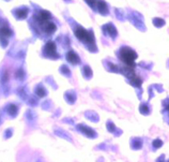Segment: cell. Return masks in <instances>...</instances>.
I'll list each match as a JSON object with an SVG mask.
<instances>
[{
  "label": "cell",
  "mask_w": 169,
  "mask_h": 162,
  "mask_svg": "<svg viewBox=\"0 0 169 162\" xmlns=\"http://www.w3.org/2000/svg\"><path fill=\"white\" fill-rule=\"evenodd\" d=\"M12 136V129H7L6 130V134H4V138H11Z\"/></svg>",
  "instance_id": "obj_31"
},
{
  "label": "cell",
  "mask_w": 169,
  "mask_h": 162,
  "mask_svg": "<svg viewBox=\"0 0 169 162\" xmlns=\"http://www.w3.org/2000/svg\"><path fill=\"white\" fill-rule=\"evenodd\" d=\"M0 123H1V114H0Z\"/></svg>",
  "instance_id": "obj_33"
},
{
  "label": "cell",
  "mask_w": 169,
  "mask_h": 162,
  "mask_svg": "<svg viewBox=\"0 0 169 162\" xmlns=\"http://www.w3.org/2000/svg\"><path fill=\"white\" fill-rule=\"evenodd\" d=\"M131 146H132L133 149L138 150V149L142 147V140H141L140 138H134L132 140V142H131Z\"/></svg>",
  "instance_id": "obj_17"
},
{
  "label": "cell",
  "mask_w": 169,
  "mask_h": 162,
  "mask_svg": "<svg viewBox=\"0 0 169 162\" xmlns=\"http://www.w3.org/2000/svg\"><path fill=\"white\" fill-rule=\"evenodd\" d=\"M152 146L154 148H160L163 146V142L160 140V138H156V140H154L152 142Z\"/></svg>",
  "instance_id": "obj_26"
},
{
  "label": "cell",
  "mask_w": 169,
  "mask_h": 162,
  "mask_svg": "<svg viewBox=\"0 0 169 162\" xmlns=\"http://www.w3.org/2000/svg\"><path fill=\"white\" fill-rule=\"evenodd\" d=\"M28 8L27 7H22V8H18L17 10H15L14 11V16L16 17V18L18 19H24L27 17V15H28Z\"/></svg>",
  "instance_id": "obj_9"
},
{
  "label": "cell",
  "mask_w": 169,
  "mask_h": 162,
  "mask_svg": "<svg viewBox=\"0 0 169 162\" xmlns=\"http://www.w3.org/2000/svg\"><path fill=\"white\" fill-rule=\"evenodd\" d=\"M92 70L91 68L89 67V65H85L84 68H82V75H84L85 78H87V80H90V78L92 77Z\"/></svg>",
  "instance_id": "obj_19"
},
{
  "label": "cell",
  "mask_w": 169,
  "mask_h": 162,
  "mask_svg": "<svg viewBox=\"0 0 169 162\" xmlns=\"http://www.w3.org/2000/svg\"><path fill=\"white\" fill-rule=\"evenodd\" d=\"M40 26H41V28L44 30L47 34H52L57 29L56 25H55L52 22H46V23H44V24L40 25Z\"/></svg>",
  "instance_id": "obj_8"
},
{
  "label": "cell",
  "mask_w": 169,
  "mask_h": 162,
  "mask_svg": "<svg viewBox=\"0 0 169 162\" xmlns=\"http://www.w3.org/2000/svg\"><path fill=\"white\" fill-rule=\"evenodd\" d=\"M26 117H27V119H28L29 121H33V119L35 118V114L32 112L31 110H28L26 112Z\"/></svg>",
  "instance_id": "obj_25"
},
{
  "label": "cell",
  "mask_w": 169,
  "mask_h": 162,
  "mask_svg": "<svg viewBox=\"0 0 169 162\" xmlns=\"http://www.w3.org/2000/svg\"><path fill=\"white\" fill-rule=\"evenodd\" d=\"M165 24L166 23L163 18H160V17H155V18H153V25H154L155 27H157V28L163 27Z\"/></svg>",
  "instance_id": "obj_20"
},
{
  "label": "cell",
  "mask_w": 169,
  "mask_h": 162,
  "mask_svg": "<svg viewBox=\"0 0 169 162\" xmlns=\"http://www.w3.org/2000/svg\"><path fill=\"white\" fill-rule=\"evenodd\" d=\"M43 54L45 57L52 58V59H57L59 57V55L57 54V46L55 44V42L48 41L45 44L44 50H43Z\"/></svg>",
  "instance_id": "obj_4"
},
{
  "label": "cell",
  "mask_w": 169,
  "mask_h": 162,
  "mask_svg": "<svg viewBox=\"0 0 169 162\" xmlns=\"http://www.w3.org/2000/svg\"><path fill=\"white\" fill-rule=\"evenodd\" d=\"M35 95H37L39 98H44L47 96L46 89H45V87L42 84H39L37 87H35Z\"/></svg>",
  "instance_id": "obj_13"
},
{
  "label": "cell",
  "mask_w": 169,
  "mask_h": 162,
  "mask_svg": "<svg viewBox=\"0 0 169 162\" xmlns=\"http://www.w3.org/2000/svg\"><path fill=\"white\" fill-rule=\"evenodd\" d=\"M167 111H168V112H169V104L167 105Z\"/></svg>",
  "instance_id": "obj_34"
},
{
  "label": "cell",
  "mask_w": 169,
  "mask_h": 162,
  "mask_svg": "<svg viewBox=\"0 0 169 162\" xmlns=\"http://www.w3.org/2000/svg\"><path fill=\"white\" fill-rule=\"evenodd\" d=\"M156 162H165V156L164 155H161L160 158H157V160H156Z\"/></svg>",
  "instance_id": "obj_32"
},
{
  "label": "cell",
  "mask_w": 169,
  "mask_h": 162,
  "mask_svg": "<svg viewBox=\"0 0 169 162\" xmlns=\"http://www.w3.org/2000/svg\"><path fill=\"white\" fill-rule=\"evenodd\" d=\"M37 162H41V161H37Z\"/></svg>",
  "instance_id": "obj_35"
},
{
  "label": "cell",
  "mask_w": 169,
  "mask_h": 162,
  "mask_svg": "<svg viewBox=\"0 0 169 162\" xmlns=\"http://www.w3.org/2000/svg\"><path fill=\"white\" fill-rule=\"evenodd\" d=\"M139 111L141 114H143V115H148L149 112H150V110H149V106L147 104H141L139 106Z\"/></svg>",
  "instance_id": "obj_23"
},
{
  "label": "cell",
  "mask_w": 169,
  "mask_h": 162,
  "mask_svg": "<svg viewBox=\"0 0 169 162\" xmlns=\"http://www.w3.org/2000/svg\"><path fill=\"white\" fill-rule=\"evenodd\" d=\"M168 162H169V161H168Z\"/></svg>",
  "instance_id": "obj_36"
},
{
  "label": "cell",
  "mask_w": 169,
  "mask_h": 162,
  "mask_svg": "<svg viewBox=\"0 0 169 162\" xmlns=\"http://www.w3.org/2000/svg\"><path fill=\"white\" fill-rule=\"evenodd\" d=\"M7 81H9V74H7V71H4L1 75V84L4 86L7 83Z\"/></svg>",
  "instance_id": "obj_24"
},
{
  "label": "cell",
  "mask_w": 169,
  "mask_h": 162,
  "mask_svg": "<svg viewBox=\"0 0 169 162\" xmlns=\"http://www.w3.org/2000/svg\"><path fill=\"white\" fill-rule=\"evenodd\" d=\"M102 29H103V32H104L105 34L109 35V37L112 38V39H115V38L118 35L117 29H116V27L113 26L112 23H108V24L104 25V26L102 27Z\"/></svg>",
  "instance_id": "obj_7"
},
{
  "label": "cell",
  "mask_w": 169,
  "mask_h": 162,
  "mask_svg": "<svg viewBox=\"0 0 169 162\" xmlns=\"http://www.w3.org/2000/svg\"><path fill=\"white\" fill-rule=\"evenodd\" d=\"M67 60L72 65H78L80 64V58L79 56L74 52V50H70L67 54Z\"/></svg>",
  "instance_id": "obj_10"
},
{
  "label": "cell",
  "mask_w": 169,
  "mask_h": 162,
  "mask_svg": "<svg viewBox=\"0 0 169 162\" xmlns=\"http://www.w3.org/2000/svg\"><path fill=\"white\" fill-rule=\"evenodd\" d=\"M119 57L127 67L133 68L135 65V60L137 59L138 56H137V53H136L134 50L130 49V47L127 46H123L121 47L119 52Z\"/></svg>",
  "instance_id": "obj_2"
},
{
  "label": "cell",
  "mask_w": 169,
  "mask_h": 162,
  "mask_svg": "<svg viewBox=\"0 0 169 162\" xmlns=\"http://www.w3.org/2000/svg\"><path fill=\"white\" fill-rule=\"evenodd\" d=\"M77 129L79 130V132H82L84 135H86L87 138H95L97 136V132L95 130H93L92 128L88 127V126H85V125H78L77 126Z\"/></svg>",
  "instance_id": "obj_6"
},
{
  "label": "cell",
  "mask_w": 169,
  "mask_h": 162,
  "mask_svg": "<svg viewBox=\"0 0 169 162\" xmlns=\"http://www.w3.org/2000/svg\"><path fill=\"white\" fill-rule=\"evenodd\" d=\"M128 18L131 19V22L133 23V25L136 27V28H138L141 31H145L146 30V26L145 24H143V18L142 16L137 13V12H132L130 15H128Z\"/></svg>",
  "instance_id": "obj_5"
},
{
  "label": "cell",
  "mask_w": 169,
  "mask_h": 162,
  "mask_svg": "<svg viewBox=\"0 0 169 162\" xmlns=\"http://www.w3.org/2000/svg\"><path fill=\"white\" fill-rule=\"evenodd\" d=\"M75 35L77 37L78 40L84 42L87 44L88 49L91 52H97V47H95V40H94V34L91 30H86L82 27L77 26L74 29Z\"/></svg>",
  "instance_id": "obj_1"
},
{
  "label": "cell",
  "mask_w": 169,
  "mask_h": 162,
  "mask_svg": "<svg viewBox=\"0 0 169 162\" xmlns=\"http://www.w3.org/2000/svg\"><path fill=\"white\" fill-rule=\"evenodd\" d=\"M85 116L89 120L93 121V123H97V121L100 120V117L99 115H97V113L93 112V111H87V112H85Z\"/></svg>",
  "instance_id": "obj_14"
},
{
  "label": "cell",
  "mask_w": 169,
  "mask_h": 162,
  "mask_svg": "<svg viewBox=\"0 0 169 162\" xmlns=\"http://www.w3.org/2000/svg\"><path fill=\"white\" fill-rule=\"evenodd\" d=\"M12 35H13L12 29L10 28L7 23H3V24L0 26V42H1L2 44V47H6L7 43V39L11 38Z\"/></svg>",
  "instance_id": "obj_3"
},
{
  "label": "cell",
  "mask_w": 169,
  "mask_h": 162,
  "mask_svg": "<svg viewBox=\"0 0 169 162\" xmlns=\"http://www.w3.org/2000/svg\"><path fill=\"white\" fill-rule=\"evenodd\" d=\"M55 134H56L57 136H59V138H62L69 142H72V138L67 134V132H65L62 129H55Z\"/></svg>",
  "instance_id": "obj_15"
},
{
  "label": "cell",
  "mask_w": 169,
  "mask_h": 162,
  "mask_svg": "<svg viewBox=\"0 0 169 162\" xmlns=\"http://www.w3.org/2000/svg\"><path fill=\"white\" fill-rule=\"evenodd\" d=\"M97 8L99 13L102 15H108V6L104 0H97Z\"/></svg>",
  "instance_id": "obj_11"
},
{
  "label": "cell",
  "mask_w": 169,
  "mask_h": 162,
  "mask_svg": "<svg viewBox=\"0 0 169 162\" xmlns=\"http://www.w3.org/2000/svg\"><path fill=\"white\" fill-rule=\"evenodd\" d=\"M6 112L9 114L11 117H15V116L17 115V113H18V106H17L16 104H13V103H11V104L7 105Z\"/></svg>",
  "instance_id": "obj_12"
},
{
  "label": "cell",
  "mask_w": 169,
  "mask_h": 162,
  "mask_svg": "<svg viewBox=\"0 0 169 162\" xmlns=\"http://www.w3.org/2000/svg\"><path fill=\"white\" fill-rule=\"evenodd\" d=\"M88 6L91 7L92 9H97V0H86Z\"/></svg>",
  "instance_id": "obj_29"
},
{
  "label": "cell",
  "mask_w": 169,
  "mask_h": 162,
  "mask_svg": "<svg viewBox=\"0 0 169 162\" xmlns=\"http://www.w3.org/2000/svg\"><path fill=\"white\" fill-rule=\"evenodd\" d=\"M116 14H117V17L120 19V21H123L124 19V15H123V11L119 9H116Z\"/></svg>",
  "instance_id": "obj_28"
},
{
  "label": "cell",
  "mask_w": 169,
  "mask_h": 162,
  "mask_svg": "<svg viewBox=\"0 0 169 162\" xmlns=\"http://www.w3.org/2000/svg\"><path fill=\"white\" fill-rule=\"evenodd\" d=\"M64 98H65V101L70 104H73V103L76 101V93L74 91H67L64 93Z\"/></svg>",
  "instance_id": "obj_16"
},
{
  "label": "cell",
  "mask_w": 169,
  "mask_h": 162,
  "mask_svg": "<svg viewBox=\"0 0 169 162\" xmlns=\"http://www.w3.org/2000/svg\"><path fill=\"white\" fill-rule=\"evenodd\" d=\"M106 127H107V130L109 131V132H112V133H115L116 131H121V130H118V129L116 128L115 123H113L112 121H110V120L107 123V125H106Z\"/></svg>",
  "instance_id": "obj_21"
},
{
  "label": "cell",
  "mask_w": 169,
  "mask_h": 162,
  "mask_svg": "<svg viewBox=\"0 0 169 162\" xmlns=\"http://www.w3.org/2000/svg\"><path fill=\"white\" fill-rule=\"evenodd\" d=\"M60 72L62 73L63 75H65V76H71V72H70V69L67 68V65H61V68H60Z\"/></svg>",
  "instance_id": "obj_22"
},
{
  "label": "cell",
  "mask_w": 169,
  "mask_h": 162,
  "mask_svg": "<svg viewBox=\"0 0 169 162\" xmlns=\"http://www.w3.org/2000/svg\"><path fill=\"white\" fill-rule=\"evenodd\" d=\"M130 80V83L132 84L133 86H135V87H140L141 84H142V81H141L140 77H138L137 75H134V76H132L131 78H128Z\"/></svg>",
  "instance_id": "obj_18"
},
{
  "label": "cell",
  "mask_w": 169,
  "mask_h": 162,
  "mask_svg": "<svg viewBox=\"0 0 169 162\" xmlns=\"http://www.w3.org/2000/svg\"><path fill=\"white\" fill-rule=\"evenodd\" d=\"M24 74H25L24 71H22V69H19L16 73H15V76H16L17 78H19V80H22V77H24Z\"/></svg>",
  "instance_id": "obj_30"
},
{
  "label": "cell",
  "mask_w": 169,
  "mask_h": 162,
  "mask_svg": "<svg viewBox=\"0 0 169 162\" xmlns=\"http://www.w3.org/2000/svg\"><path fill=\"white\" fill-rule=\"evenodd\" d=\"M18 95L21 96L22 99H24V100H25V99H26V100H27V99H28V96H27V92L25 91L24 88H19V90H18Z\"/></svg>",
  "instance_id": "obj_27"
}]
</instances>
